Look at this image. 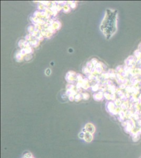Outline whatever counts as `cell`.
<instances>
[{
    "label": "cell",
    "instance_id": "cell-1",
    "mask_svg": "<svg viewBox=\"0 0 141 158\" xmlns=\"http://www.w3.org/2000/svg\"><path fill=\"white\" fill-rule=\"evenodd\" d=\"M116 13H111L108 14V15L106 17V19L104 20L103 22V26H102V29L105 28L106 26H108L107 30L105 32L106 36H107V34L108 32V28H110V36H111L112 34L115 32L116 31V28L114 26H112L111 25H110V23H116Z\"/></svg>",
    "mask_w": 141,
    "mask_h": 158
}]
</instances>
